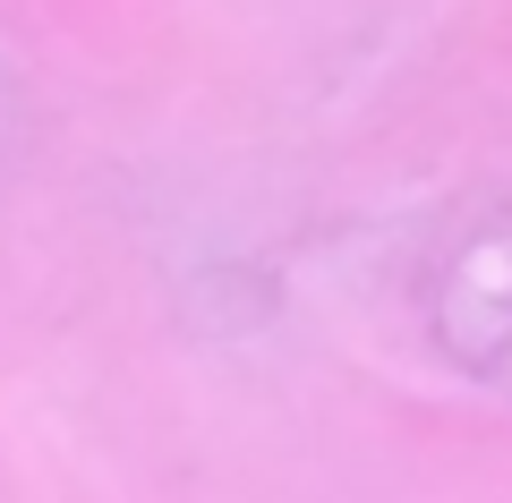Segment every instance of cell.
Listing matches in <instances>:
<instances>
[]
</instances>
